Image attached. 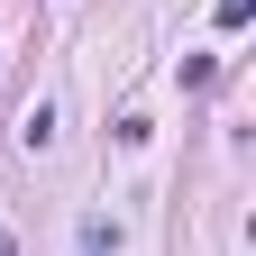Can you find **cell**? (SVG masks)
Wrapping results in <instances>:
<instances>
[{"mask_svg": "<svg viewBox=\"0 0 256 256\" xmlns=\"http://www.w3.org/2000/svg\"><path fill=\"white\" fill-rule=\"evenodd\" d=\"M0 256H18V247H10V229H0Z\"/></svg>", "mask_w": 256, "mask_h": 256, "instance_id": "3957f363", "label": "cell"}, {"mask_svg": "<svg viewBox=\"0 0 256 256\" xmlns=\"http://www.w3.org/2000/svg\"><path fill=\"white\" fill-rule=\"evenodd\" d=\"M18 138H28V146H46V138H55V110H46V101H28V119H18Z\"/></svg>", "mask_w": 256, "mask_h": 256, "instance_id": "6da1fadb", "label": "cell"}, {"mask_svg": "<svg viewBox=\"0 0 256 256\" xmlns=\"http://www.w3.org/2000/svg\"><path fill=\"white\" fill-rule=\"evenodd\" d=\"M256 18V0H220V28H247Z\"/></svg>", "mask_w": 256, "mask_h": 256, "instance_id": "7a4b0ae2", "label": "cell"}]
</instances>
